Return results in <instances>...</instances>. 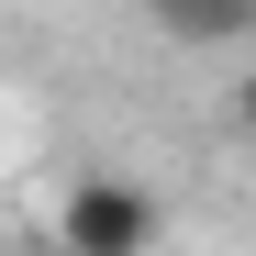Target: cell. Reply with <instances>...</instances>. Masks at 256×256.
<instances>
[{
    "label": "cell",
    "instance_id": "cell-1",
    "mask_svg": "<svg viewBox=\"0 0 256 256\" xmlns=\"http://www.w3.org/2000/svg\"><path fill=\"white\" fill-rule=\"evenodd\" d=\"M56 245H67V256H156V245H167V212H156L134 178H78L67 212H56Z\"/></svg>",
    "mask_w": 256,
    "mask_h": 256
},
{
    "label": "cell",
    "instance_id": "cell-2",
    "mask_svg": "<svg viewBox=\"0 0 256 256\" xmlns=\"http://www.w3.org/2000/svg\"><path fill=\"white\" fill-rule=\"evenodd\" d=\"M145 22L167 34V45H245L256 0H145Z\"/></svg>",
    "mask_w": 256,
    "mask_h": 256
},
{
    "label": "cell",
    "instance_id": "cell-3",
    "mask_svg": "<svg viewBox=\"0 0 256 256\" xmlns=\"http://www.w3.org/2000/svg\"><path fill=\"white\" fill-rule=\"evenodd\" d=\"M234 134H245V145H256V67H245V78H234Z\"/></svg>",
    "mask_w": 256,
    "mask_h": 256
}]
</instances>
